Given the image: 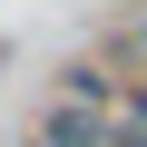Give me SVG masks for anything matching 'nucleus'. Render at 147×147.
<instances>
[{
    "mask_svg": "<svg viewBox=\"0 0 147 147\" xmlns=\"http://www.w3.org/2000/svg\"><path fill=\"white\" fill-rule=\"evenodd\" d=\"M39 147H118V108H88V98H49L30 118Z\"/></svg>",
    "mask_w": 147,
    "mask_h": 147,
    "instance_id": "obj_1",
    "label": "nucleus"
},
{
    "mask_svg": "<svg viewBox=\"0 0 147 147\" xmlns=\"http://www.w3.org/2000/svg\"><path fill=\"white\" fill-rule=\"evenodd\" d=\"M59 98H88V108H118V98H127V79H118L108 59H79V69L59 79Z\"/></svg>",
    "mask_w": 147,
    "mask_h": 147,
    "instance_id": "obj_2",
    "label": "nucleus"
},
{
    "mask_svg": "<svg viewBox=\"0 0 147 147\" xmlns=\"http://www.w3.org/2000/svg\"><path fill=\"white\" fill-rule=\"evenodd\" d=\"M118 147H147V79H127L118 98Z\"/></svg>",
    "mask_w": 147,
    "mask_h": 147,
    "instance_id": "obj_3",
    "label": "nucleus"
},
{
    "mask_svg": "<svg viewBox=\"0 0 147 147\" xmlns=\"http://www.w3.org/2000/svg\"><path fill=\"white\" fill-rule=\"evenodd\" d=\"M118 59H137V69H147V10H137V20L118 30Z\"/></svg>",
    "mask_w": 147,
    "mask_h": 147,
    "instance_id": "obj_4",
    "label": "nucleus"
},
{
    "mask_svg": "<svg viewBox=\"0 0 147 147\" xmlns=\"http://www.w3.org/2000/svg\"><path fill=\"white\" fill-rule=\"evenodd\" d=\"M20 147H39V137H20Z\"/></svg>",
    "mask_w": 147,
    "mask_h": 147,
    "instance_id": "obj_5",
    "label": "nucleus"
}]
</instances>
